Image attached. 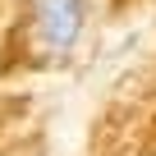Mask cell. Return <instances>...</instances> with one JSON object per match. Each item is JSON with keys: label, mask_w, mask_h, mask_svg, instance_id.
<instances>
[{"label": "cell", "mask_w": 156, "mask_h": 156, "mask_svg": "<svg viewBox=\"0 0 156 156\" xmlns=\"http://www.w3.org/2000/svg\"><path fill=\"white\" fill-rule=\"evenodd\" d=\"M87 28V0H32V41L51 64L73 60Z\"/></svg>", "instance_id": "6da1fadb"}]
</instances>
